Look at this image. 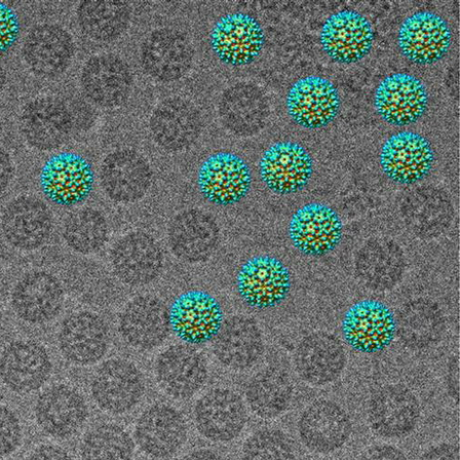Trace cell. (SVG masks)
Segmentation results:
<instances>
[{"label": "cell", "instance_id": "52a82bcc", "mask_svg": "<svg viewBox=\"0 0 460 460\" xmlns=\"http://www.w3.org/2000/svg\"><path fill=\"white\" fill-rule=\"evenodd\" d=\"M169 313L174 334L191 345L214 340L224 323L221 305L216 297L202 290H190L179 296Z\"/></svg>", "mask_w": 460, "mask_h": 460}, {"label": "cell", "instance_id": "5bb4252c", "mask_svg": "<svg viewBox=\"0 0 460 460\" xmlns=\"http://www.w3.org/2000/svg\"><path fill=\"white\" fill-rule=\"evenodd\" d=\"M342 335L350 347L362 353H376L393 342L395 318L385 304L366 299L356 303L345 314Z\"/></svg>", "mask_w": 460, "mask_h": 460}, {"label": "cell", "instance_id": "ffe728a7", "mask_svg": "<svg viewBox=\"0 0 460 460\" xmlns=\"http://www.w3.org/2000/svg\"><path fill=\"white\" fill-rule=\"evenodd\" d=\"M115 275L129 286H145L161 274L164 255L157 241L143 232L131 233L115 243L111 252Z\"/></svg>", "mask_w": 460, "mask_h": 460}, {"label": "cell", "instance_id": "c3c4849f", "mask_svg": "<svg viewBox=\"0 0 460 460\" xmlns=\"http://www.w3.org/2000/svg\"><path fill=\"white\" fill-rule=\"evenodd\" d=\"M3 321H4V313H3V308H2V303H0V328H2Z\"/></svg>", "mask_w": 460, "mask_h": 460}, {"label": "cell", "instance_id": "603a6c76", "mask_svg": "<svg viewBox=\"0 0 460 460\" xmlns=\"http://www.w3.org/2000/svg\"><path fill=\"white\" fill-rule=\"evenodd\" d=\"M343 226L339 215L330 207L310 203L292 217L289 237L303 254L322 256L333 251L341 243Z\"/></svg>", "mask_w": 460, "mask_h": 460}, {"label": "cell", "instance_id": "ac0fdd59", "mask_svg": "<svg viewBox=\"0 0 460 460\" xmlns=\"http://www.w3.org/2000/svg\"><path fill=\"white\" fill-rule=\"evenodd\" d=\"M435 153L429 141L414 132L392 136L380 153V166L393 181L413 184L425 179L432 170Z\"/></svg>", "mask_w": 460, "mask_h": 460}, {"label": "cell", "instance_id": "60d3db41", "mask_svg": "<svg viewBox=\"0 0 460 460\" xmlns=\"http://www.w3.org/2000/svg\"><path fill=\"white\" fill-rule=\"evenodd\" d=\"M20 34L21 22L17 13L0 3V54L10 50L17 43Z\"/></svg>", "mask_w": 460, "mask_h": 460}, {"label": "cell", "instance_id": "3957f363", "mask_svg": "<svg viewBox=\"0 0 460 460\" xmlns=\"http://www.w3.org/2000/svg\"><path fill=\"white\" fill-rule=\"evenodd\" d=\"M249 420L245 401L235 391L218 387L202 394L193 409L194 426L205 439L220 444L236 440Z\"/></svg>", "mask_w": 460, "mask_h": 460}, {"label": "cell", "instance_id": "1f68e13d", "mask_svg": "<svg viewBox=\"0 0 460 460\" xmlns=\"http://www.w3.org/2000/svg\"><path fill=\"white\" fill-rule=\"evenodd\" d=\"M66 106L50 98L36 100L22 115V130L34 146L53 149L63 145L73 130V118Z\"/></svg>", "mask_w": 460, "mask_h": 460}, {"label": "cell", "instance_id": "f35d334b", "mask_svg": "<svg viewBox=\"0 0 460 460\" xmlns=\"http://www.w3.org/2000/svg\"><path fill=\"white\" fill-rule=\"evenodd\" d=\"M241 460H297L296 443L278 428H262L251 434L241 448Z\"/></svg>", "mask_w": 460, "mask_h": 460}, {"label": "cell", "instance_id": "4316f807", "mask_svg": "<svg viewBox=\"0 0 460 460\" xmlns=\"http://www.w3.org/2000/svg\"><path fill=\"white\" fill-rule=\"evenodd\" d=\"M219 238V227L216 220L198 209L176 216L168 230L172 252L177 258L187 262L208 260L216 251Z\"/></svg>", "mask_w": 460, "mask_h": 460}, {"label": "cell", "instance_id": "9c48e42d", "mask_svg": "<svg viewBox=\"0 0 460 460\" xmlns=\"http://www.w3.org/2000/svg\"><path fill=\"white\" fill-rule=\"evenodd\" d=\"M155 371L163 392L177 401L195 397L208 379L207 359L189 345H173L161 353Z\"/></svg>", "mask_w": 460, "mask_h": 460}, {"label": "cell", "instance_id": "cb8c5ba5", "mask_svg": "<svg viewBox=\"0 0 460 460\" xmlns=\"http://www.w3.org/2000/svg\"><path fill=\"white\" fill-rule=\"evenodd\" d=\"M452 33L447 22L430 12H419L402 24L398 45L412 63L431 65L441 60L451 46Z\"/></svg>", "mask_w": 460, "mask_h": 460}, {"label": "cell", "instance_id": "bcb514c9", "mask_svg": "<svg viewBox=\"0 0 460 460\" xmlns=\"http://www.w3.org/2000/svg\"><path fill=\"white\" fill-rule=\"evenodd\" d=\"M181 460H225V458L213 449L197 448L190 451Z\"/></svg>", "mask_w": 460, "mask_h": 460}, {"label": "cell", "instance_id": "83f0119b", "mask_svg": "<svg viewBox=\"0 0 460 460\" xmlns=\"http://www.w3.org/2000/svg\"><path fill=\"white\" fill-rule=\"evenodd\" d=\"M193 55V48L186 37L170 29L152 32L141 50L145 69L153 78L162 82L181 79L189 71Z\"/></svg>", "mask_w": 460, "mask_h": 460}, {"label": "cell", "instance_id": "7bdbcfd3", "mask_svg": "<svg viewBox=\"0 0 460 460\" xmlns=\"http://www.w3.org/2000/svg\"><path fill=\"white\" fill-rule=\"evenodd\" d=\"M417 460H459V448L448 442L429 447Z\"/></svg>", "mask_w": 460, "mask_h": 460}, {"label": "cell", "instance_id": "5b68a950", "mask_svg": "<svg viewBox=\"0 0 460 460\" xmlns=\"http://www.w3.org/2000/svg\"><path fill=\"white\" fill-rule=\"evenodd\" d=\"M95 182L93 166L74 152H60L50 157L40 173L42 193L53 204L74 207L92 194Z\"/></svg>", "mask_w": 460, "mask_h": 460}, {"label": "cell", "instance_id": "f546056e", "mask_svg": "<svg viewBox=\"0 0 460 460\" xmlns=\"http://www.w3.org/2000/svg\"><path fill=\"white\" fill-rule=\"evenodd\" d=\"M86 95L95 103L115 107L124 103L133 87L128 66L113 55H102L89 60L82 74Z\"/></svg>", "mask_w": 460, "mask_h": 460}, {"label": "cell", "instance_id": "8992f818", "mask_svg": "<svg viewBox=\"0 0 460 460\" xmlns=\"http://www.w3.org/2000/svg\"><path fill=\"white\" fill-rule=\"evenodd\" d=\"M252 175L248 164L233 152L221 151L201 165L198 184L211 204L227 207L240 203L250 193Z\"/></svg>", "mask_w": 460, "mask_h": 460}, {"label": "cell", "instance_id": "836d02e7", "mask_svg": "<svg viewBox=\"0 0 460 460\" xmlns=\"http://www.w3.org/2000/svg\"><path fill=\"white\" fill-rule=\"evenodd\" d=\"M74 50L71 37L66 31L54 25H44L27 36L23 55L35 74L55 76L68 67Z\"/></svg>", "mask_w": 460, "mask_h": 460}, {"label": "cell", "instance_id": "b9f144b4", "mask_svg": "<svg viewBox=\"0 0 460 460\" xmlns=\"http://www.w3.org/2000/svg\"><path fill=\"white\" fill-rule=\"evenodd\" d=\"M358 460H409L400 447L391 444H377L365 450Z\"/></svg>", "mask_w": 460, "mask_h": 460}, {"label": "cell", "instance_id": "d590c367", "mask_svg": "<svg viewBox=\"0 0 460 460\" xmlns=\"http://www.w3.org/2000/svg\"><path fill=\"white\" fill-rule=\"evenodd\" d=\"M136 443L121 425L102 423L84 436L81 446L83 460H133Z\"/></svg>", "mask_w": 460, "mask_h": 460}, {"label": "cell", "instance_id": "7402d4cb", "mask_svg": "<svg viewBox=\"0 0 460 460\" xmlns=\"http://www.w3.org/2000/svg\"><path fill=\"white\" fill-rule=\"evenodd\" d=\"M35 419L49 436L66 439L78 433L89 417V407L84 395L65 385L47 389L38 397Z\"/></svg>", "mask_w": 460, "mask_h": 460}, {"label": "cell", "instance_id": "4dcf8cb0", "mask_svg": "<svg viewBox=\"0 0 460 460\" xmlns=\"http://www.w3.org/2000/svg\"><path fill=\"white\" fill-rule=\"evenodd\" d=\"M213 352L228 369L243 371L252 367L262 353V341L256 323L247 317L234 316L223 323L214 339Z\"/></svg>", "mask_w": 460, "mask_h": 460}, {"label": "cell", "instance_id": "f1b7e54d", "mask_svg": "<svg viewBox=\"0 0 460 460\" xmlns=\"http://www.w3.org/2000/svg\"><path fill=\"white\" fill-rule=\"evenodd\" d=\"M102 184L115 202L129 204L140 200L148 190L152 172L146 162L130 150L111 153L104 161Z\"/></svg>", "mask_w": 460, "mask_h": 460}, {"label": "cell", "instance_id": "8fae6325", "mask_svg": "<svg viewBox=\"0 0 460 460\" xmlns=\"http://www.w3.org/2000/svg\"><path fill=\"white\" fill-rule=\"evenodd\" d=\"M420 418V404L409 390L390 386L372 396L367 406V421L372 432L387 440L411 436Z\"/></svg>", "mask_w": 460, "mask_h": 460}, {"label": "cell", "instance_id": "d6986e66", "mask_svg": "<svg viewBox=\"0 0 460 460\" xmlns=\"http://www.w3.org/2000/svg\"><path fill=\"white\" fill-rule=\"evenodd\" d=\"M53 364L40 343L18 341L0 356V377L13 393L27 395L41 389L49 379Z\"/></svg>", "mask_w": 460, "mask_h": 460}, {"label": "cell", "instance_id": "e0dca14e", "mask_svg": "<svg viewBox=\"0 0 460 460\" xmlns=\"http://www.w3.org/2000/svg\"><path fill=\"white\" fill-rule=\"evenodd\" d=\"M58 341L60 353L69 363L93 366L108 352L109 328L104 320L93 313H75L63 322Z\"/></svg>", "mask_w": 460, "mask_h": 460}, {"label": "cell", "instance_id": "f6af8a7d", "mask_svg": "<svg viewBox=\"0 0 460 460\" xmlns=\"http://www.w3.org/2000/svg\"><path fill=\"white\" fill-rule=\"evenodd\" d=\"M13 174V167L10 157L4 150L0 149V195L10 185Z\"/></svg>", "mask_w": 460, "mask_h": 460}, {"label": "cell", "instance_id": "d6a6232c", "mask_svg": "<svg viewBox=\"0 0 460 460\" xmlns=\"http://www.w3.org/2000/svg\"><path fill=\"white\" fill-rule=\"evenodd\" d=\"M150 128L160 146L170 150H180L198 139L201 120L193 104L181 99H171L153 112Z\"/></svg>", "mask_w": 460, "mask_h": 460}, {"label": "cell", "instance_id": "ab89813d", "mask_svg": "<svg viewBox=\"0 0 460 460\" xmlns=\"http://www.w3.org/2000/svg\"><path fill=\"white\" fill-rule=\"evenodd\" d=\"M22 441V429L18 415L8 406L0 405V458L13 454Z\"/></svg>", "mask_w": 460, "mask_h": 460}, {"label": "cell", "instance_id": "9a60e30c", "mask_svg": "<svg viewBox=\"0 0 460 460\" xmlns=\"http://www.w3.org/2000/svg\"><path fill=\"white\" fill-rule=\"evenodd\" d=\"M429 94L423 83L405 73L390 75L377 87L375 108L379 117L390 125L405 127L423 118Z\"/></svg>", "mask_w": 460, "mask_h": 460}, {"label": "cell", "instance_id": "7dc6e473", "mask_svg": "<svg viewBox=\"0 0 460 460\" xmlns=\"http://www.w3.org/2000/svg\"><path fill=\"white\" fill-rule=\"evenodd\" d=\"M5 82V73L2 66H0V90H2Z\"/></svg>", "mask_w": 460, "mask_h": 460}, {"label": "cell", "instance_id": "74e56055", "mask_svg": "<svg viewBox=\"0 0 460 460\" xmlns=\"http://www.w3.org/2000/svg\"><path fill=\"white\" fill-rule=\"evenodd\" d=\"M129 18V10L123 3L85 2L79 10L84 31L102 42L117 40L126 31Z\"/></svg>", "mask_w": 460, "mask_h": 460}, {"label": "cell", "instance_id": "30bf717a", "mask_svg": "<svg viewBox=\"0 0 460 460\" xmlns=\"http://www.w3.org/2000/svg\"><path fill=\"white\" fill-rule=\"evenodd\" d=\"M265 35L261 23L252 16L235 13L221 17L210 33V46L225 65L243 66L261 55Z\"/></svg>", "mask_w": 460, "mask_h": 460}, {"label": "cell", "instance_id": "7a4b0ae2", "mask_svg": "<svg viewBox=\"0 0 460 460\" xmlns=\"http://www.w3.org/2000/svg\"><path fill=\"white\" fill-rule=\"evenodd\" d=\"M297 435L309 452L328 456L349 443L353 433L352 420L340 403L319 399L306 405L297 419Z\"/></svg>", "mask_w": 460, "mask_h": 460}, {"label": "cell", "instance_id": "8d00e7d4", "mask_svg": "<svg viewBox=\"0 0 460 460\" xmlns=\"http://www.w3.org/2000/svg\"><path fill=\"white\" fill-rule=\"evenodd\" d=\"M109 226L104 216L93 208L73 213L63 226L66 244L75 252L89 255L98 252L106 244Z\"/></svg>", "mask_w": 460, "mask_h": 460}, {"label": "cell", "instance_id": "6da1fadb", "mask_svg": "<svg viewBox=\"0 0 460 460\" xmlns=\"http://www.w3.org/2000/svg\"><path fill=\"white\" fill-rule=\"evenodd\" d=\"M189 432L185 415L171 404L159 402L148 406L137 418L134 441L147 457L169 460L182 450Z\"/></svg>", "mask_w": 460, "mask_h": 460}, {"label": "cell", "instance_id": "ee69618b", "mask_svg": "<svg viewBox=\"0 0 460 460\" xmlns=\"http://www.w3.org/2000/svg\"><path fill=\"white\" fill-rule=\"evenodd\" d=\"M25 460H75L73 456L63 447L44 444L34 448Z\"/></svg>", "mask_w": 460, "mask_h": 460}, {"label": "cell", "instance_id": "277c9868", "mask_svg": "<svg viewBox=\"0 0 460 460\" xmlns=\"http://www.w3.org/2000/svg\"><path fill=\"white\" fill-rule=\"evenodd\" d=\"M91 394L102 411L114 416L125 415L143 400L145 377L134 363L121 358L110 359L94 374Z\"/></svg>", "mask_w": 460, "mask_h": 460}, {"label": "cell", "instance_id": "2e32d148", "mask_svg": "<svg viewBox=\"0 0 460 460\" xmlns=\"http://www.w3.org/2000/svg\"><path fill=\"white\" fill-rule=\"evenodd\" d=\"M341 101L337 89L318 75L305 76L293 84L287 97L292 120L306 129L327 127L337 118Z\"/></svg>", "mask_w": 460, "mask_h": 460}, {"label": "cell", "instance_id": "e575fe53", "mask_svg": "<svg viewBox=\"0 0 460 460\" xmlns=\"http://www.w3.org/2000/svg\"><path fill=\"white\" fill-rule=\"evenodd\" d=\"M244 401L254 415L263 420H272L290 408L293 390L285 377L266 372L257 375L248 383Z\"/></svg>", "mask_w": 460, "mask_h": 460}, {"label": "cell", "instance_id": "4fadbf2b", "mask_svg": "<svg viewBox=\"0 0 460 460\" xmlns=\"http://www.w3.org/2000/svg\"><path fill=\"white\" fill-rule=\"evenodd\" d=\"M0 226L6 242L13 248L31 252L42 248L49 242L54 218L43 200L33 196H22L7 205Z\"/></svg>", "mask_w": 460, "mask_h": 460}, {"label": "cell", "instance_id": "ba28073f", "mask_svg": "<svg viewBox=\"0 0 460 460\" xmlns=\"http://www.w3.org/2000/svg\"><path fill=\"white\" fill-rule=\"evenodd\" d=\"M242 299L251 308L266 310L282 303L291 288V276L278 258L259 255L248 260L237 277Z\"/></svg>", "mask_w": 460, "mask_h": 460}, {"label": "cell", "instance_id": "484cf974", "mask_svg": "<svg viewBox=\"0 0 460 460\" xmlns=\"http://www.w3.org/2000/svg\"><path fill=\"white\" fill-rule=\"evenodd\" d=\"M65 302L64 288L55 276L33 271L22 278L12 293L16 315L30 324H45L55 320Z\"/></svg>", "mask_w": 460, "mask_h": 460}, {"label": "cell", "instance_id": "7c38bea8", "mask_svg": "<svg viewBox=\"0 0 460 460\" xmlns=\"http://www.w3.org/2000/svg\"><path fill=\"white\" fill-rule=\"evenodd\" d=\"M314 161L301 145L278 142L268 147L260 161V175L268 189L280 196L298 193L309 184Z\"/></svg>", "mask_w": 460, "mask_h": 460}, {"label": "cell", "instance_id": "d4e9b609", "mask_svg": "<svg viewBox=\"0 0 460 460\" xmlns=\"http://www.w3.org/2000/svg\"><path fill=\"white\" fill-rule=\"evenodd\" d=\"M320 41L330 58L341 64H353L370 53L374 31L368 20L360 13L341 11L327 19Z\"/></svg>", "mask_w": 460, "mask_h": 460}, {"label": "cell", "instance_id": "44dd1931", "mask_svg": "<svg viewBox=\"0 0 460 460\" xmlns=\"http://www.w3.org/2000/svg\"><path fill=\"white\" fill-rule=\"evenodd\" d=\"M171 329L167 305L158 297L142 296L130 301L119 317V332L134 349L151 351L162 345Z\"/></svg>", "mask_w": 460, "mask_h": 460}]
</instances>
